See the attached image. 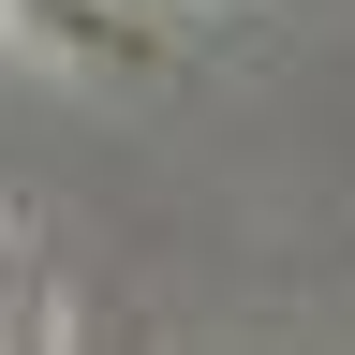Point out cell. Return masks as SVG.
<instances>
[{
	"label": "cell",
	"instance_id": "1",
	"mask_svg": "<svg viewBox=\"0 0 355 355\" xmlns=\"http://www.w3.org/2000/svg\"><path fill=\"white\" fill-rule=\"evenodd\" d=\"M15 15H74V0H15Z\"/></svg>",
	"mask_w": 355,
	"mask_h": 355
}]
</instances>
